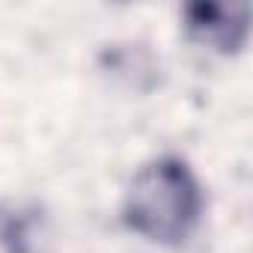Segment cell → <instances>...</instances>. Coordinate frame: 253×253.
I'll use <instances>...</instances> for the list:
<instances>
[{"label": "cell", "mask_w": 253, "mask_h": 253, "mask_svg": "<svg viewBox=\"0 0 253 253\" xmlns=\"http://www.w3.org/2000/svg\"><path fill=\"white\" fill-rule=\"evenodd\" d=\"M203 185L179 155H161L140 167L122 200V223L155 244H182L200 223Z\"/></svg>", "instance_id": "1"}, {"label": "cell", "mask_w": 253, "mask_h": 253, "mask_svg": "<svg viewBox=\"0 0 253 253\" xmlns=\"http://www.w3.org/2000/svg\"><path fill=\"white\" fill-rule=\"evenodd\" d=\"M0 247L6 253H51V220L36 200H0Z\"/></svg>", "instance_id": "3"}, {"label": "cell", "mask_w": 253, "mask_h": 253, "mask_svg": "<svg viewBox=\"0 0 253 253\" xmlns=\"http://www.w3.org/2000/svg\"><path fill=\"white\" fill-rule=\"evenodd\" d=\"M185 30L194 42L217 51V54H238L250 33V6H220V3H191L182 9Z\"/></svg>", "instance_id": "2"}]
</instances>
